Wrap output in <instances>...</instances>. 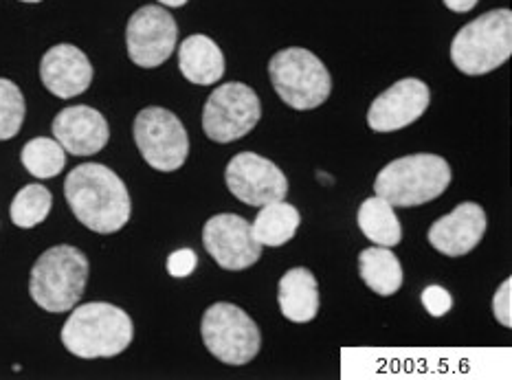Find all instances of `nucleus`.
I'll return each instance as SVG.
<instances>
[{"label": "nucleus", "instance_id": "nucleus-19", "mask_svg": "<svg viewBox=\"0 0 512 380\" xmlns=\"http://www.w3.org/2000/svg\"><path fill=\"white\" fill-rule=\"evenodd\" d=\"M359 275L365 286L381 297H392L403 286V266L398 257L378 244L359 253Z\"/></svg>", "mask_w": 512, "mask_h": 380}, {"label": "nucleus", "instance_id": "nucleus-20", "mask_svg": "<svg viewBox=\"0 0 512 380\" xmlns=\"http://www.w3.org/2000/svg\"><path fill=\"white\" fill-rule=\"evenodd\" d=\"M299 225H302L299 211L293 205H288L286 200H275V203L260 207V214L255 216L251 231L262 247H284L286 242L295 238Z\"/></svg>", "mask_w": 512, "mask_h": 380}, {"label": "nucleus", "instance_id": "nucleus-23", "mask_svg": "<svg viewBox=\"0 0 512 380\" xmlns=\"http://www.w3.org/2000/svg\"><path fill=\"white\" fill-rule=\"evenodd\" d=\"M20 161L33 178H55L66 165V150L55 139L38 137L25 143Z\"/></svg>", "mask_w": 512, "mask_h": 380}, {"label": "nucleus", "instance_id": "nucleus-13", "mask_svg": "<svg viewBox=\"0 0 512 380\" xmlns=\"http://www.w3.org/2000/svg\"><path fill=\"white\" fill-rule=\"evenodd\" d=\"M429 104V86L416 77H405L374 99L367 110V126L374 132L403 130L425 115Z\"/></svg>", "mask_w": 512, "mask_h": 380}, {"label": "nucleus", "instance_id": "nucleus-5", "mask_svg": "<svg viewBox=\"0 0 512 380\" xmlns=\"http://www.w3.org/2000/svg\"><path fill=\"white\" fill-rule=\"evenodd\" d=\"M512 55L510 9L486 11L464 25L451 42V60L464 75H486L506 64Z\"/></svg>", "mask_w": 512, "mask_h": 380}, {"label": "nucleus", "instance_id": "nucleus-4", "mask_svg": "<svg viewBox=\"0 0 512 380\" xmlns=\"http://www.w3.org/2000/svg\"><path fill=\"white\" fill-rule=\"evenodd\" d=\"M451 185V167L436 154H411L385 165L374 181L376 196L392 207H418Z\"/></svg>", "mask_w": 512, "mask_h": 380}, {"label": "nucleus", "instance_id": "nucleus-25", "mask_svg": "<svg viewBox=\"0 0 512 380\" xmlns=\"http://www.w3.org/2000/svg\"><path fill=\"white\" fill-rule=\"evenodd\" d=\"M420 301L431 317H444L453 308L451 293L447 288H442L438 284L427 286L425 290H422Z\"/></svg>", "mask_w": 512, "mask_h": 380}, {"label": "nucleus", "instance_id": "nucleus-28", "mask_svg": "<svg viewBox=\"0 0 512 380\" xmlns=\"http://www.w3.org/2000/svg\"><path fill=\"white\" fill-rule=\"evenodd\" d=\"M444 5H447L455 14H466V11H471L480 0H442Z\"/></svg>", "mask_w": 512, "mask_h": 380}, {"label": "nucleus", "instance_id": "nucleus-11", "mask_svg": "<svg viewBox=\"0 0 512 380\" xmlns=\"http://www.w3.org/2000/svg\"><path fill=\"white\" fill-rule=\"evenodd\" d=\"M229 192L244 205L264 207L288 196V178L273 161L255 152L233 156L225 170Z\"/></svg>", "mask_w": 512, "mask_h": 380}, {"label": "nucleus", "instance_id": "nucleus-24", "mask_svg": "<svg viewBox=\"0 0 512 380\" xmlns=\"http://www.w3.org/2000/svg\"><path fill=\"white\" fill-rule=\"evenodd\" d=\"M27 106L20 88L0 77V141L14 139L25 121Z\"/></svg>", "mask_w": 512, "mask_h": 380}, {"label": "nucleus", "instance_id": "nucleus-18", "mask_svg": "<svg viewBox=\"0 0 512 380\" xmlns=\"http://www.w3.org/2000/svg\"><path fill=\"white\" fill-rule=\"evenodd\" d=\"M282 315L293 323H310L319 312V286L308 268H291L280 279L277 288Z\"/></svg>", "mask_w": 512, "mask_h": 380}, {"label": "nucleus", "instance_id": "nucleus-14", "mask_svg": "<svg viewBox=\"0 0 512 380\" xmlns=\"http://www.w3.org/2000/svg\"><path fill=\"white\" fill-rule=\"evenodd\" d=\"M53 137L73 156H93L106 148L110 128L106 117L91 106H69L53 119Z\"/></svg>", "mask_w": 512, "mask_h": 380}, {"label": "nucleus", "instance_id": "nucleus-7", "mask_svg": "<svg viewBox=\"0 0 512 380\" xmlns=\"http://www.w3.org/2000/svg\"><path fill=\"white\" fill-rule=\"evenodd\" d=\"M207 350L227 365H247L260 352V328L247 312L233 304L209 306L200 323Z\"/></svg>", "mask_w": 512, "mask_h": 380}, {"label": "nucleus", "instance_id": "nucleus-10", "mask_svg": "<svg viewBox=\"0 0 512 380\" xmlns=\"http://www.w3.org/2000/svg\"><path fill=\"white\" fill-rule=\"evenodd\" d=\"M178 27L165 7L148 5L130 16L126 27V47L130 60L141 69H157L168 62L176 49Z\"/></svg>", "mask_w": 512, "mask_h": 380}, {"label": "nucleus", "instance_id": "nucleus-30", "mask_svg": "<svg viewBox=\"0 0 512 380\" xmlns=\"http://www.w3.org/2000/svg\"><path fill=\"white\" fill-rule=\"evenodd\" d=\"M20 3H42V0H20Z\"/></svg>", "mask_w": 512, "mask_h": 380}, {"label": "nucleus", "instance_id": "nucleus-16", "mask_svg": "<svg viewBox=\"0 0 512 380\" xmlns=\"http://www.w3.org/2000/svg\"><path fill=\"white\" fill-rule=\"evenodd\" d=\"M486 233V214L477 203H462L451 214L436 220L429 229L431 247L442 255L460 257L471 253Z\"/></svg>", "mask_w": 512, "mask_h": 380}, {"label": "nucleus", "instance_id": "nucleus-29", "mask_svg": "<svg viewBox=\"0 0 512 380\" xmlns=\"http://www.w3.org/2000/svg\"><path fill=\"white\" fill-rule=\"evenodd\" d=\"M157 3H161L165 7H183L187 0H157Z\"/></svg>", "mask_w": 512, "mask_h": 380}, {"label": "nucleus", "instance_id": "nucleus-6", "mask_svg": "<svg viewBox=\"0 0 512 380\" xmlns=\"http://www.w3.org/2000/svg\"><path fill=\"white\" fill-rule=\"evenodd\" d=\"M269 77L288 108L315 110L332 93V77L315 53L291 47L277 51L269 62Z\"/></svg>", "mask_w": 512, "mask_h": 380}, {"label": "nucleus", "instance_id": "nucleus-26", "mask_svg": "<svg viewBox=\"0 0 512 380\" xmlns=\"http://www.w3.org/2000/svg\"><path fill=\"white\" fill-rule=\"evenodd\" d=\"M493 315L504 328H512V279L510 277L497 288V293L493 297Z\"/></svg>", "mask_w": 512, "mask_h": 380}, {"label": "nucleus", "instance_id": "nucleus-17", "mask_svg": "<svg viewBox=\"0 0 512 380\" xmlns=\"http://www.w3.org/2000/svg\"><path fill=\"white\" fill-rule=\"evenodd\" d=\"M178 69L187 82L211 86L225 75V55L214 40L196 33V36L185 38L178 47Z\"/></svg>", "mask_w": 512, "mask_h": 380}, {"label": "nucleus", "instance_id": "nucleus-27", "mask_svg": "<svg viewBox=\"0 0 512 380\" xmlns=\"http://www.w3.org/2000/svg\"><path fill=\"white\" fill-rule=\"evenodd\" d=\"M198 266V257L192 249H178L168 257V273L172 277H189Z\"/></svg>", "mask_w": 512, "mask_h": 380}, {"label": "nucleus", "instance_id": "nucleus-21", "mask_svg": "<svg viewBox=\"0 0 512 380\" xmlns=\"http://www.w3.org/2000/svg\"><path fill=\"white\" fill-rule=\"evenodd\" d=\"M356 222H359V229L363 236L378 244V247L392 249L403 240V227H400V220L394 214V207L387 203L383 196H372L367 198L365 203L359 207V214H356Z\"/></svg>", "mask_w": 512, "mask_h": 380}, {"label": "nucleus", "instance_id": "nucleus-22", "mask_svg": "<svg viewBox=\"0 0 512 380\" xmlns=\"http://www.w3.org/2000/svg\"><path fill=\"white\" fill-rule=\"evenodd\" d=\"M53 196L44 185L31 183L20 189V192L11 200L9 216L11 222L20 229H33L42 225L47 216L51 214Z\"/></svg>", "mask_w": 512, "mask_h": 380}, {"label": "nucleus", "instance_id": "nucleus-15", "mask_svg": "<svg viewBox=\"0 0 512 380\" xmlns=\"http://www.w3.org/2000/svg\"><path fill=\"white\" fill-rule=\"evenodd\" d=\"M40 80L60 99H71L88 91L93 82V64L73 44H55L42 55Z\"/></svg>", "mask_w": 512, "mask_h": 380}, {"label": "nucleus", "instance_id": "nucleus-1", "mask_svg": "<svg viewBox=\"0 0 512 380\" xmlns=\"http://www.w3.org/2000/svg\"><path fill=\"white\" fill-rule=\"evenodd\" d=\"M64 196L73 216L95 233H117L132 214L130 194L124 181L106 165H77L64 181Z\"/></svg>", "mask_w": 512, "mask_h": 380}, {"label": "nucleus", "instance_id": "nucleus-8", "mask_svg": "<svg viewBox=\"0 0 512 380\" xmlns=\"http://www.w3.org/2000/svg\"><path fill=\"white\" fill-rule=\"evenodd\" d=\"M262 117L260 97L240 82L218 86L203 108V130L211 141L233 143L258 126Z\"/></svg>", "mask_w": 512, "mask_h": 380}, {"label": "nucleus", "instance_id": "nucleus-2", "mask_svg": "<svg viewBox=\"0 0 512 380\" xmlns=\"http://www.w3.org/2000/svg\"><path fill=\"white\" fill-rule=\"evenodd\" d=\"M60 337L77 359H113L135 339V326L126 310L93 301L71 312Z\"/></svg>", "mask_w": 512, "mask_h": 380}, {"label": "nucleus", "instance_id": "nucleus-12", "mask_svg": "<svg viewBox=\"0 0 512 380\" xmlns=\"http://www.w3.org/2000/svg\"><path fill=\"white\" fill-rule=\"evenodd\" d=\"M203 244L225 271H244L262 257V244L253 238L249 220L236 214H218L205 222Z\"/></svg>", "mask_w": 512, "mask_h": 380}, {"label": "nucleus", "instance_id": "nucleus-3", "mask_svg": "<svg viewBox=\"0 0 512 380\" xmlns=\"http://www.w3.org/2000/svg\"><path fill=\"white\" fill-rule=\"evenodd\" d=\"M88 282V257L69 244L44 251L31 268L29 295L36 304L60 315L82 299Z\"/></svg>", "mask_w": 512, "mask_h": 380}, {"label": "nucleus", "instance_id": "nucleus-9", "mask_svg": "<svg viewBox=\"0 0 512 380\" xmlns=\"http://www.w3.org/2000/svg\"><path fill=\"white\" fill-rule=\"evenodd\" d=\"M135 143L150 167L159 172H176L189 154L187 130L174 113L159 106L143 108L135 119Z\"/></svg>", "mask_w": 512, "mask_h": 380}]
</instances>
